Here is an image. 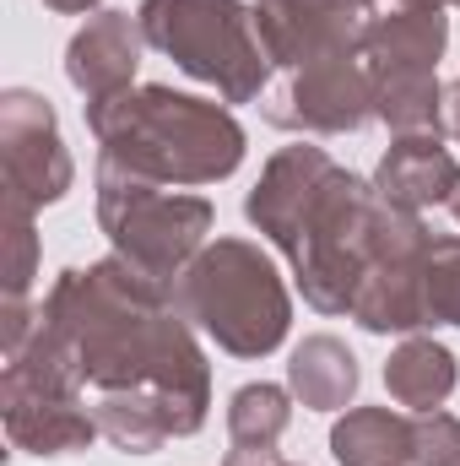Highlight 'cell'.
Masks as SVG:
<instances>
[{
	"mask_svg": "<svg viewBox=\"0 0 460 466\" xmlns=\"http://www.w3.org/2000/svg\"><path fill=\"white\" fill-rule=\"evenodd\" d=\"M38 320L71 358L82 385H98V396L157 390L206 429L212 363L195 342V326L179 315L168 282H152L119 255L71 266L44 293Z\"/></svg>",
	"mask_w": 460,
	"mask_h": 466,
	"instance_id": "obj_1",
	"label": "cell"
},
{
	"mask_svg": "<svg viewBox=\"0 0 460 466\" xmlns=\"http://www.w3.org/2000/svg\"><path fill=\"white\" fill-rule=\"evenodd\" d=\"M390 201L346 174L325 147H282L244 196V218L265 233L304 288V304L320 315H352V299L374 266Z\"/></svg>",
	"mask_w": 460,
	"mask_h": 466,
	"instance_id": "obj_2",
	"label": "cell"
},
{
	"mask_svg": "<svg viewBox=\"0 0 460 466\" xmlns=\"http://www.w3.org/2000/svg\"><path fill=\"white\" fill-rule=\"evenodd\" d=\"M98 141V163H115L152 185H217L244 163V125L228 104H206L174 87H130L104 104H82Z\"/></svg>",
	"mask_w": 460,
	"mask_h": 466,
	"instance_id": "obj_3",
	"label": "cell"
},
{
	"mask_svg": "<svg viewBox=\"0 0 460 466\" xmlns=\"http://www.w3.org/2000/svg\"><path fill=\"white\" fill-rule=\"evenodd\" d=\"M174 304L228 358H265L287 342L293 326V293L271 255L249 238L206 244L174 282Z\"/></svg>",
	"mask_w": 460,
	"mask_h": 466,
	"instance_id": "obj_4",
	"label": "cell"
},
{
	"mask_svg": "<svg viewBox=\"0 0 460 466\" xmlns=\"http://www.w3.org/2000/svg\"><path fill=\"white\" fill-rule=\"evenodd\" d=\"M135 22L146 49L168 55L185 76L217 87L223 104H255L265 93L271 60L244 0H141Z\"/></svg>",
	"mask_w": 460,
	"mask_h": 466,
	"instance_id": "obj_5",
	"label": "cell"
},
{
	"mask_svg": "<svg viewBox=\"0 0 460 466\" xmlns=\"http://www.w3.org/2000/svg\"><path fill=\"white\" fill-rule=\"evenodd\" d=\"M212 201L185 196L152 179H135L115 163H98V228L115 244L119 260L146 271L152 282H179L185 266L206 249L212 233Z\"/></svg>",
	"mask_w": 460,
	"mask_h": 466,
	"instance_id": "obj_6",
	"label": "cell"
},
{
	"mask_svg": "<svg viewBox=\"0 0 460 466\" xmlns=\"http://www.w3.org/2000/svg\"><path fill=\"white\" fill-rule=\"evenodd\" d=\"M450 44L445 11H390L363 38V66L374 82V119H385L395 136H439L450 119V98L439 87V60Z\"/></svg>",
	"mask_w": 460,
	"mask_h": 466,
	"instance_id": "obj_7",
	"label": "cell"
},
{
	"mask_svg": "<svg viewBox=\"0 0 460 466\" xmlns=\"http://www.w3.org/2000/svg\"><path fill=\"white\" fill-rule=\"evenodd\" d=\"M82 374L71 369V358L55 348V337L38 331L5 358L0 369V423L5 440L27 456H71L87 451L98 440V418L82 401Z\"/></svg>",
	"mask_w": 460,
	"mask_h": 466,
	"instance_id": "obj_8",
	"label": "cell"
},
{
	"mask_svg": "<svg viewBox=\"0 0 460 466\" xmlns=\"http://www.w3.org/2000/svg\"><path fill=\"white\" fill-rule=\"evenodd\" d=\"M0 168H5L0 201H16L27 212L65 201V190L76 185V163L60 141L55 104L33 87L0 93Z\"/></svg>",
	"mask_w": 460,
	"mask_h": 466,
	"instance_id": "obj_9",
	"label": "cell"
},
{
	"mask_svg": "<svg viewBox=\"0 0 460 466\" xmlns=\"http://www.w3.org/2000/svg\"><path fill=\"white\" fill-rule=\"evenodd\" d=\"M428 249H434L428 223L417 212H406V207L390 201L379 249H374V266H368V277H363L346 320H357L374 337H390V331L412 337V331H423L428 326V315H423V266H428Z\"/></svg>",
	"mask_w": 460,
	"mask_h": 466,
	"instance_id": "obj_10",
	"label": "cell"
},
{
	"mask_svg": "<svg viewBox=\"0 0 460 466\" xmlns=\"http://www.w3.org/2000/svg\"><path fill=\"white\" fill-rule=\"evenodd\" d=\"M379 0H255V33L271 66L304 71L325 55H363Z\"/></svg>",
	"mask_w": 460,
	"mask_h": 466,
	"instance_id": "obj_11",
	"label": "cell"
},
{
	"mask_svg": "<svg viewBox=\"0 0 460 466\" xmlns=\"http://www.w3.org/2000/svg\"><path fill=\"white\" fill-rule=\"evenodd\" d=\"M282 130H309V136H346L374 119V82L363 55H325L282 87V98L265 109Z\"/></svg>",
	"mask_w": 460,
	"mask_h": 466,
	"instance_id": "obj_12",
	"label": "cell"
},
{
	"mask_svg": "<svg viewBox=\"0 0 460 466\" xmlns=\"http://www.w3.org/2000/svg\"><path fill=\"white\" fill-rule=\"evenodd\" d=\"M141 22L130 11H93L71 44H65V76L71 87L87 98V104H104L130 93L135 82V66H141Z\"/></svg>",
	"mask_w": 460,
	"mask_h": 466,
	"instance_id": "obj_13",
	"label": "cell"
},
{
	"mask_svg": "<svg viewBox=\"0 0 460 466\" xmlns=\"http://www.w3.org/2000/svg\"><path fill=\"white\" fill-rule=\"evenodd\" d=\"M374 190L406 212L450 207V196L460 190V163L439 136H395L374 168Z\"/></svg>",
	"mask_w": 460,
	"mask_h": 466,
	"instance_id": "obj_14",
	"label": "cell"
},
{
	"mask_svg": "<svg viewBox=\"0 0 460 466\" xmlns=\"http://www.w3.org/2000/svg\"><path fill=\"white\" fill-rule=\"evenodd\" d=\"M293 423V390L249 380L228 396V456L223 466H276V445Z\"/></svg>",
	"mask_w": 460,
	"mask_h": 466,
	"instance_id": "obj_15",
	"label": "cell"
},
{
	"mask_svg": "<svg viewBox=\"0 0 460 466\" xmlns=\"http://www.w3.org/2000/svg\"><path fill=\"white\" fill-rule=\"evenodd\" d=\"M336 466H417V418L390 407H346L331 429Z\"/></svg>",
	"mask_w": 460,
	"mask_h": 466,
	"instance_id": "obj_16",
	"label": "cell"
},
{
	"mask_svg": "<svg viewBox=\"0 0 460 466\" xmlns=\"http://www.w3.org/2000/svg\"><path fill=\"white\" fill-rule=\"evenodd\" d=\"M455 385H460L455 352L445 342H434V337H406L401 348L390 352V363H385V390L412 418L417 412H439L455 396Z\"/></svg>",
	"mask_w": 460,
	"mask_h": 466,
	"instance_id": "obj_17",
	"label": "cell"
},
{
	"mask_svg": "<svg viewBox=\"0 0 460 466\" xmlns=\"http://www.w3.org/2000/svg\"><path fill=\"white\" fill-rule=\"evenodd\" d=\"M363 369L342 337H304L293 358H287V390L309 407V412H342L346 401L357 396Z\"/></svg>",
	"mask_w": 460,
	"mask_h": 466,
	"instance_id": "obj_18",
	"label": "cell"
},
{
	"mask_svg": "<svg viewBox=\"0 0 460 466\" xmlns=\"http://www.w3.org/2000/svg\"><path fill=\"white\" fill-rule=\"evenodd\" d=\"M0 304H27L33 277H38V233H33V212L16 201H0Z\"/></svg>",
	"mask_w": 460,
	"mask_h": 466,
	"instance_id": "obj_19",
	"label": "cell"
},
{
	"mask_svg": "<svg viewBox=\"0 0 460 466\" xmlns=\"http://www.w3.org/2000/svg\"><path fill=\"white\" fill-rule=\"evenodd\" d=\"M423 315H428V326H460V233L434 238V249H428Z\"/></svg>",
	"mask_w": 460,
	"mask_h": 466,
	"instance_id": "obj_20",
	"label": "cell"
},
{
	"mask_svg": "<svg viewBox=\"0 0 460 466\" xmlns=\"http://www.w3.org/2000/svg\"><path fill=\"white\" fill-rule=\"evenodd\" d=\"M417 466H460V418L455 412H417Z\"/></svg>",
	"mask_w": 460,
	"mask_h": 466,
	"instance_id": "obj_21",
	"label": "cell"
},
{
	"mask_svg": "<svg viewBox=\"0 0 460 466\" xmlns=\"http://www.w3.org/2000/svg\"><path fill=\"white\" fill-rule=\"evenodd\" d=\"M49 11H60V16H93L104 0H44Z\"/></svg>",
	"mask_w": 460,
	"mask_h": 466,
	"instance_id": "obj_22",
	"label": "cell"
},
{
	"mask_svg": "<svg viewBox=\"0 0 460 466\" xmlns=\"http://www.w3.org/2000/svg\"><path fill=\"white\" fill-rule=\"evenodd\" d=\"M401 5H412V11H445V5H460V0H401Z\"/></svg>",
	"mask_w": 460,
	"mask_h": 466,
	"instance_id": "obj_23",
	"label": "cell"
},
{
	"mask_svg": "<svg viewBox=\"0 0 460 466\" xmlns=\"http://www.w3.org/2000/svg\"><path fill=\"white\" fill-rule=\"evenodd\" d=\"M450 130H455V136H460V82H455V87H450Z\"/></svg>",
	"mask_w": 460,
	"mask_h": 466,
	"instance_id": "obj_24",
	"label": "cell"
},
{
	"mask_svg": "<svg viewBox=\"0 0 460 466\" xmlns=\"http://www.w3.org/2000/svg\"><path fill=\"white\" fill-rule=\"evenodd\" d=\"M450 212H455V223H460V190H455V196H450Z\"/></svg>",
	"mask_w": 460,
	"mask_h": 466,
	"instance_id": "obj_25",
	"label": "cell"
},
{
	"mask_svg": "<svg viewBox=\"0 0 460 466\" xmlns=\"http://www.w3.org/2000/svg\"><path fill=\"white\" fill-rule=\"evenodd\" d=\"M276 466H293V461H276Z\"/></svg>",
	"mask_w": 460,
	"mask_h": 466,
	"instance_id": "obj_26",
	"label": "cell"
}]
</instances>
